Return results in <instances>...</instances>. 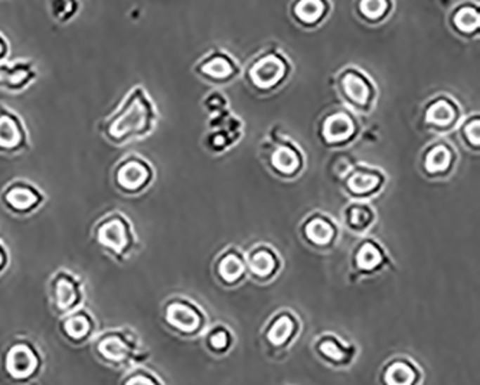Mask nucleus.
I'll use <instances>...</instances> for the list:
<instances>
[{
    "mask_svg": "<svg viewBox=\"0 0 480 385\" xmlns=\"http://www.w3.org/2000/svg\"><path fill=\"white\" fill-rule=\"evenodd\" d=\"M91 241L104 256L120 264L134 254L138 245L130 218L122 211L100 216L91 228Z\"/></svg>",
    "mask_w": 480,
    "mask_h": 385,
    "instance_id": "obj_3",
    "label": "nucleus"
},
{
    "mask_svg": "<svg viewBox=\"0 0 480 385\" xmlns=\"http://www.w3.org/2000/svg\"><path fill=\"white\" fill-rule=\"evenodd\" d=\"M296 16L299 18V20L307 23V25H312L316 23L323 12H325V5L322 2H318V0H307V2H300L296 5Z\"/></svg>",
    "mask_w": 480,
    "mask_h": 385,
    "instance_id": "obj_27",
    "label": "nucleus"
},
{
    "mask_svg": "<svg viewBox=\"0 0 480 385\" xmlns=\"http://www.w3.org/2000/svg\"><path fill=\"white\" fill-rule=\"evenodd\" d=\"M320 352L326 356V358L336 361V363H341L346 360V352L344 351V348L339 345L337 342L332 341V339H326L320 344Z\"/></svg>",
    "mask_w": 480,
    "mask_h": 385,
    "instance_id": "obj_30",
    "label": "nucleus"
},
{
    "mask_svg": "<svg viewBox=\"0 0 480 385\" xmlns=\"http://www.w3.org/2000/svg\"><path fill=\"white\" fill-rule=\"evenodd\" d=\"M414 379V370L407 363H394L385 371L387 385H413Z\"/></svg>",
    "mask_w": 480,
    "mask_h": 385,
    "instance_id": "obj_20",
    "label": "nucleus"
},
{
    "mask_svg": "<svg viewBox=\"0 0 480 385\" xmlns=\"http://www.w3.org/2000/svg\"><path fill=\"white\" fill-rule=\"evenodd\" d=\"M465 134L467 137V141L472 142L473 145L479 143V122L472 120L466 127H465Z\"/></svg>",
    "mask_w": 480,
    "mask_h": 385,
    "instance_id": "obj_35",
    "label": "nucleus"
},
{
    "mask_svg": "<svg viewBox=\"0 0 480 385\" xmlns=\"http://www.w3.org/2000/svg\"><path fill=\"white\" fill-rule=\"evenodd\" d=\"M230 337L223 331V329H216L208 338V345L212 351H225L228 348Z\"/></svg>",
    "mask_w": 480,
    "mask_h": 385,
    "instance_id": "obj_33",
    "label": "nucleus"
},
{
    "mask_svg": "<svg viewBox=\"0 0 480 385\" xmlns=\"http://www.w3.org/2000/svg\"><path fill=\"white\" fill-rule=\"evenodd\" d=\"M381 260H382V257H381L380 250L371 242L363 244L361 247L359 253H358V257H356L358 266L361 268H363V270H372V268H375L381 263Z\"/></svg>",
    "mask_w": 480,
    "mask_h": 385,
    "instance_id": "obj_28",
    "label": "nucleus"
},
{
    "mask_svg": "<svg viewBox=\"0 0 480 385\" xmlns=\"http://www.w3.org/2000/svg\"><path fill=\"white\" fill-rule=\"evenodd\" d=\"M200 71L211 79H225L233 74V65L227 58L214 57L205 61L200 67Z\"/></svg>",
    "mask_w": 480,
    "mask_h": 385,
    "instance_id": "obj_24",
    "label": "nucleus"
},
{
    "mask_svg": "<svg viewBox=\"0 0 480 385\" xmlns=\"http://www.w3.org/2000/svg\"><path fill=\"white\" fill-rule=\"evenodd\" d=\"M249 268L259 278H268L275 270V259L270 252L260 250L249 259Z\"/></svg>",
    "mask_w": 480,
    "mask_h": 385,
    "instance_id": "obj_23",
    "label": "nucleus"
},
{
    "mask_svg": "<svg viewBox=\"0 0 480 385\" xmlns=\"http://www.w3.org/2000/svg\"><path fill=\"white\" fill-rule=\"evenodd\" d=\"M58 334L70 345L82 346L91 344L98 334V323L89 309L81 308L60 318Z\"/></svg>",
    "mask_w": 480,
    "mask_h": 385,
    "instance_id": "obj_10",
    "label": "nucleus"
},
{
    "mask_svg": "<svg viewBox=\"0 0 480 385\" xmlns=\"http://www.w3.org/2000/svg\"><path fill=\"white\" fill-rule=\"evenodd\" d=\"M46 201L44 190L26 179H13L0 190V205L15 216H30Z\"/></svg>",
    "mask_w": 480,
    "mask_h": 385,
    "instance_id": "obj_7",
    "label": "nucleus"
},
{
    "mask_svg": "<svg viewBox=\"0 0 480 385\" xmlns=\"http://www.w3.org/2000/svg\"><path fill=\"white\" fill-rule=\"evenodd\" d=\"M44 367V352L30 337L12 338L0 352V370L12 384H32L41 377Z\"/></svg>",
    "mask_w": 480,
    "mask_h": 385,
    "instance_id": "obj_4",
    "label": "nucleus"
},
{
    "mask_svg": "<svg viewBox=\"0 0 480 385\" xmlns=\"http://www.w3.org/2000/svg\"><path fill=\"white\" fill-rule=\"evenodd\" d=\"M163 322L178 335L192 337L200 332L202 326V315L189 300L174 297L163 305Z\"/></svg>",
    "mask_w": 480,
    "mask_h": 385,
    "instance_id": "obj_9",
    "label": "nucleus"
},
{
    "mask_svg": "<svg viewBox=\"0 0 480 385\" xmlns=\"http://www.w3.org/2000/svg\"><path fill=\"white\" fill-rule=\"evenodd\" d=\"M81 4L75 0H52L48 4L49 15L52 19L58 23H68L71 22L79 12Z\"/></svg>",
    "mask_w": 480,
    "mask_h": 385,
    "instance_id": "obj_18",
    "label": "nucleus"
},
{
    "mask_svg": "<svg viewBox=\"0 0 480 385\" xmlns=\"http://www.w3.org/2000/svg\"><path fill=\"white\" fill-rule=\"evenodd\" d=\"M378 185H380V178L377 175H374V174H365V172L355 174L348 181L349 189L356 195L370 194V192H372L375 188H378Z\"/></svg>",
    "mask_w": 480,
    "mask_h": 385,
    "instance_id": "obj_26",
    "label": "nucleus"
},
{
    "mask_svg": "<svg viewBox=\"0 0 480 385\" xmlns=\"http://www.w3.org/2000/svg\"><path fill=\"white\" fill-rule=\"evenodd\" d=\"M323 133L329 142H344L352 136L353 123L346 115H333L325 122Z\"/></svg>",
    "mask_w": 480,
    "mask_h": 385,
    "instance_id": "obj_14",
    "label": "nucleus"
},
{
    "mask_svg": "<svg viewBox=\"0 0 480 385\" xmlns=\"http://www.w3.org/2000/svg\"><path fill=\"white\" fill-rule=\"evenodd\" d=\"M271 162L274 168L283 175H293L300 168V157L290 148H280L274 152Z\"/></svg>",
    "mask_w": 480,
    "mask_h": 385,
    "instance_id": "obj_16",
    "label": "nucleus"
},
{
    "mask_svg": "<svg viewBox=\"0 0 480 385\" xmlns=\"http://www.w3.org/2000/svg\"><path fill=\"white\" fill-rule=\"evenodd\" d=\"M11 53V42L6 35L0 31V64L5 63Z\"/></svg>",
    "mask_w": 480,
    "mask_h": 385,
    "instance_id": "obj_36",
    "label": "nucleus"
},
{
    "mask_svg": "<svg viewBox=\"0 0 480 385\" xmlns=\"http://www.w3.org/2000/svg\"><path fill=\"white\" fill-rule=\"evenodd\" d=\"M11 264V253L8 245L5 244L4 240H0V276L9 268Z\"/></svg>",
    "mask_w": 480,
    "mask_h": 385,
    "instance_id": "obj_34",
    "label": "nucleus"
},
{
    "mask_svg": "<svg viewBox=\"0 0 480 385\" xmlns=\"http://www.w3.org/2000/svg\"><path fill=\"white\" fill-rule=\"evenodd\" d=\"M46 287L51 311L58 318L84 308L86 285L75 273L67 268L56 270L49 278Z\"/></svg>",
    "mask_w": 480,
    "mask_h": 385,
    "instance_id": "obj_6",
    "label": "nucleus"
},
{
    "mask_svg": "<svg viewBox=\"0 0 480 385\" xmlns=\"http://www.w3.org/2000/svg\"><path fill=\"white\" fill-rule=\"evenodd\" d=\"M456 119V110L446 100H439L427 110V122L436 127H448Z\"/></svg>",
    "mask_w": 480,
    "mask_h": 385,
    "instance_id": "obj_15",
    "label": "nucleus"
},
{
    "mask_svg": "<svg viewBox=\"0 0 480 385\" xmlns=\"http://www.w3.org/2000/svg\"><path fill=\"white\" fill-rule=\"evenodd\" d=\"M39 71L35 61L19 58L0 64V90L19 94L30 89L38 79Z\"/></svg>",
    "mask_w": 480,
    "mask_h": 385,
    "instance_id": "obj_11",
    "label": "nucleus"
},
{
    "mask_svg": "<svg viewBox=\"0 0 480 385\" xmlns=\"http://www.w3.org/2000/svg\"><path fill=\"white\" fill-rule=\"evenodd\" d=\"M244 273V264L237 254H227L218 264V274L225 282L235 283Z\"/></svg>",
    "mask_w": 480,
    "mask_h": 385,
    "instance_id": "obj_21",
    "label": "nucleus"
},
{
    "mask_svg": "<svg viewBox=\"0 0 480 385\" xmlns=\"http://www.w3.org/2000/svg\"><path fill=\"white\" fill-rule=\"evenodd\" d=\"M387 2H381V0H366V2H362L359 5L361 12L363 13V16H366L368 19H378L381 18L385 12H387Z\"/></svg>",
    "mask_w": 480,
    "mask_h": 385,
    "instance_id": "obj_31",
    "label": "nucleus"
},
{
    "mask_svg": "<svg viewBox=\"0 0 480 385\" xmlns=\"http://www.w3.org/2000/svg\"><path fill=\"white\" fill-rule=\"evenodd\" d=\"M119 385H164V382L153 371L145 367H134L124 371Z\"/></svg>",
    "mask_w": 480,
    "mask_h": 385,
    "instance_id": "obj_19",
    "label": "nucleus"
},
{
    "mask_svg": "<svg viewBox=\"0 0 480 385\" xmlns=\"http://www.w3.org/2000/svg\"><path fill=\"white\" fill-rule=\"evenodd\" d=\"M292 332H293V320L287 315H283L277 318L275 322L271 325L267 338L273 345L280 346L285 342H287V339L292 337Z\"/></svg>",
    "mask_w": 480,
    "mask_h": 385,
    "instance_id": "obj_22",
    "label": "nucleus"
},
{
    "mask_svg": "<svg viewBox=\"0 0 480 385\" xmlns=\"http://www.w3.org/2000/svg\"><path fill=\"white\" fill-rule=\"evenodd\" d=\"M455 25L460 32H473L479 26V13L473 8H462L455 15Z\"/></svg>",
    "mask_w": 480,
    "mask_h": 385,
    "instance_id": "obj_29",
    "label": "nucleus"
},
{
    "mask_svg": "<svg viewBox=\"0 0 480 385\" xmlns=\"http://www.w3.org/2000/svg\"><path fill=\"white\" fill-rule=\"evenodd\" d=\"M155 179L150 162L138 155L123 156L111 171V182L123 197H138L146 192Z\"/></svg>",
    "mask_w": 480,
    "mask_h": 385,
    "instance_id": "obj_5",
    "label": "nucleus"
},
{
    "mask_svg": "<svg viewBox=\"0 0 480 385\" xmlns=\"http://www.w3.org/2000/svg\"><path fill=\"white\" fill-rule=\"evenodd\" d=\"M371 212L366 207H353L349 212V223L355 228H363L371 223Z\"/></svg>",
    "mask_w": 480,
    "mask_h": 385,
    "instance_id": "obj_32",
    "label": "nucleus"
},
{
    "mask_svg": "<svg viewBox=\"0 0 480 385\" xmlns=\"http://www.w3.org/2000/svg\"><path fill=\"white\" fill-rule=\"evenodd\" d=\"M285 61L278 57H274V55H270V57L260 60L252 67L251 79L260 89H270L285 77Z\"/></svg>",
    "mask_w": 480,
    "mask_h": 385,
    "instance_id": "obj_12",
    "label": "nucleus"
},
{
    "mask_svg": "<svg viewBox=\"0 0 480 385\" xmlns=\"http://www.w3.org/2000/svg\"><path fill=\"white\" fill-rule=\"evenodd\" d=\"M451 162V153L446 146L433 148L426 157V169L430 174L444 172Z\"/></svg>",
    "mask_w": 480,
    "mask_h": 385,
    "instance_id": "obj_25",
    "label": "nucleus"
},
{
    "mask_svg": "<svg viewBox=\"0 0 480 385\" xmlns=\"http://www.w3.org/2000/svg\"><path fill=\"white\" fill-rule=\"evenodd\" d=\"M157 122L155 103L142 86H134L112 112L100 120L97 129L112 146H126L148 137Z\"/></svg>",
    "mask_w": 480,
    "mask_h": 385,
    "instance_id": "obj_1",
    "label": "nucleus"
},
{
    "mask_svg": "<svg viewBox=\"0 0 480 385\" xmlns=\"http://www.w3.org/2000/svg\"><path fill=\"white\" fill-rule=\"evenodd\" d=\"M31 136L22 117L5 104H0V155L19 156L30 152Z\"/></svg>",
    "mask_w": 480,
    "mask_h": 385,
    "instance_id": "obj_8",
    "label": "nucleus"
},
{
    "mask_svg": "<svg viewBox=\"0 0 480 385\" xmlns=\"http://www.w3.org/2000/svg\"><path fill=\"white\" fill-rule=\"evenodd\" d=\"M306 237L309 241H312L316 245H327L333 240V228L332 226L322 218H315L309 221L304 228Z\"/></svg>",
    "mask_w": 480,
    "mask_h": 385,
    "instance_id": "obj_17",
    "label": "nucleus"
},
{
    "mask_svg": "<svg viewBox=\"0 0 480 385\" xmlns=\"http://www.w3.org/2000/svg\"><path fill=\"white\" fill-rule=\"evenodd\" d=\"M91 349L103 365L122 371L140 367L149 356L138 335L129 326L108 327L98 332L91 341Z\"/></svg>",
    "mask_w": 480,
    "mask_h": 385,
    "instance_id": "obj_2",
    "label": "nucleus"
},
{
    "mask_svg": "<svg viewBox=\"0 0 480 385\" xmlns=\"http://www.w3.org/2000/svg\"><path fill=\"white\" fill-rule=\"evenodd\" d=\"M342 90L346 98L356 107L368 104L371 98V89L368 82L355 72H349L348 75H345L342 81Z\"/></svg>",
    "mask_w": 480,
    "mask_h": 385,
    "instance_id": "obj_13",
    "label": "nucleus"
}]
</instances>
